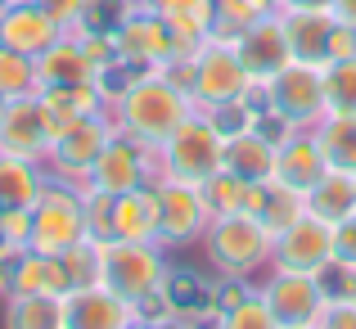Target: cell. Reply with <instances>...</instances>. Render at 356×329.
I'll return each instance as SVG.
<instances>
[{
	"instance_id": "6da1fadb",
	"label": "cell",
	"mask_w": 356,
	"mask_h": 329,
	"mask_svg": "<svg viewBox=\"0 0 356 329\" xmlns=\"http://www.w3.org/2000/svg\"><path fill=\"white\" fill-rule=\"evenodd\" d=\"M190 109H194V99L185 95L181 86H172L158 68H149V72H136L131 86L113 99V122H118L122 136L158 149L185 118H190Z\"/></svg>"
},
{
	"instance_id": "7a4b0ae2",
	"label": "cell",
	"mask_w": 356,
	"mask_h": 329,
	"mask_svg": "<svg viewBox=\"0 0 356 329\" xmlns=\"http://www.w3.org/2000/svg\"><path fill=\"white\" fill-rule=\"evenodd\" d=\"M154 158H158V181L172 176V181L199 185V181H208L212 172L226 167V136L217 131V122H212L208 113H190V118L154 149Z\"/></svg>"
},
{
	"instance_id": "3957f363",
	"label": "cell",
	"mask_w": 356,
	"mask_h": 329,
	"mask_svg": "<svg viewBox=\"0 0 356 329\" xmlns=\"http://www.w3.org/2000/svg\"><path fill=\"white\" fill-rule=\"evenodd\" d=\"M81 239H90L86 225V199H81L77 185L50 176L32 208V234H27V248L50 252V257H63L68 248H77Z\"/></svg>"
},
{
	"instance_id": "277c9868",
	"label": "cell",
	"mask_w": 356,
	"mask_h": 329,
	"mask_svg": "<svg viewBox=\"0 0 356 329\" xmlns=\"http://www.w3.org/2000/svg\"><path fill=\"white\" fill-rule=\"evenodd\" d=\"M163 257H158L154 243L145 239H108L99 243V284L113 289L118 298H127V303H140L145 294H154V289H163Z\"/></svg>"
},
{
	"instance_id": "5b68a950",
	"label": "cell",
	"mask_w": 356,
	"mask_h": 329,
	"mask_svg": "<svg viewBox=\"0 0 356 329\" xmlns=\"http://www.w3.org/2000/svg\"><path fill=\"white\" fill-rule=\"evenodd\" d=\"M261 86H266V109H275L280 118H289L293 127L321 122L325 113H330V104H325V63L289 59L284 68L261 77Z\"/></svg>"
},
{
	"instance_id": "8992f818",
	"label": "cell",
	"mask_w": 356,
	"mask_h": 329,
	"mask_svg": "<svg viewBox=\"0 0 356 329\" xmlns=\"http://www.w3.org/2000/svg\"><path fill=\"white\" fill-rule=\"evenodd\" d=\"M118 136V122L104 113H90V118H77L72 127H63L59 136L50 140V154H45V167L63 181H72L77 190H86V176L95 167V158L104 154V145Z\"/></svg>"
},
{
	"instance_id": "52a82bcc",
	"label": "cell",
	"mask_w": 356,
	"mask_h": 329,
	"mask_svg": "<svg viewBox=\"0 0 356 329\" xmlns=\"http://www.w3.org/2000/svg\"><path fill=\"white\" fill-rule=\"evenodd\" d=\"M252 81L257 77L239 63L235 45L212 41V36L199 45V54H194V104L217 109V104H230V99H243Z\"/></svg>"
},
{
	"instance_id": "ba28073f",
	"label": "cell",
	"mask_w": 356,
	"mask_h": 329,
	"mask_svg": "<svg viewBox=\"0 0 356 329\" xmlns=\"http://www.w3.org/2000/svg\"><path fill=\"white\" fill-rule=\"evenodd\" d=\"M270 234L252 212H230V217H217L208 230V248H212V262L230 275H248L261 257L270 252Z\"/></svg>"
},
{
	"instance_id": "9c48e42d",
	"label": "cell",
	"mask_w": 356,
	"mask_h": 329,
	"mask_svg": "<svg viewBox=\"0 0 356 329\" xmlns=\"http://www.w3.org/2000/svg\"><path fill=\"white\" fill-rule=\"evenodd\" d=\"M113 36H118V59H127L131 68H140V72L163 68V63L172 59V27L149 5H131L127 18L113 27Z\"/></svg>"
},
{
	"instance_id": "30bf717a",
	"label": "cell",
	"mask_w": 356,
	"mask_h": 329,
	"mask_svg": "<svg viewBox=\"0 0 356 329\" xmlns=\"http://www.w3.org/2000/svg\"><path fill=\"white\" fill-rule=\"evenodd\" d=\"M149 167H154V149L118 131V136L104 145V154L95 158V167H90L86 190L127 194V190H136V185H149V181H154V172H149Z\"/></svg>"
},
{
	"instance_id": "8fae6325",
	"label": "cell",
	"mask_w": 356,
	"mask_h": 329,
	"mask_svg": "<svg viewBox=\"0 0 356 329\" xmlns=\"http://www.w3.org/2000/svg\"><path fill=\"white\" fill-rule=\"evenodd\" d=\"M154 190H158V239L163 243H185L199 230H208V208H203L199 185L163 176V181H154Z\"/></svg>"
},
{
	"instance_id": "7c38bea8",
	"label": "cell",
	"mask_w": 356,
	"mask_h": 329,
	"mask_svg": "<svg viewBox=\"0 0 356 329\" xmlns=\"http://www.w3.org/2000/svg\"><path fill=\"white\" fill-rule=\"evenodd\" d=\"M334 257V225L302 212L289 230L275 234V262L280 271H302V275H316L325 262Z\"/></svg>"
},
{
	"instance_id": "4fadbf2b",
	"label": "cell",
	"mask_w": 356,
	"mask_h": 329,
	"mask_svg": "<svg viewBox=\"0 0 356 329\" xmlns=\"http://www.w3.org/2000/svg\"><path fill=\"white\" fill-rule=\"evenodd\" d=\"M0 154L45 163V154H50V127H45V113L36 104V95L5 99V113H0Z\"/></svg>"
},
{
	"instance_id": "5bb4252c",
	"label": "cell",
	"mask_w": 356,
	"mask_h": 329,
	"mask_svg": "<svg viewBox=\"0 0 356 329\" xmlns=\"http://www.w3.org/2000/svg\"><path fill=\"white\" fill-rule=\"evenodd\" d=\"M136 325V303L104 284H81L63 294V329H122Z\"/></svg>"
},
{
	"instance_id": "9a60e30c",
	"label": "cell",
	"mask_w": 356,
	"mask_h": 329,
	"mask_svg": "<svg viewBox=\"0 0 356 329\" xmlns=\"http://www.w3.org/2000/svg\"><path fill=\"white\" fill-rule=\"evenodd\" d=\"M261 303H266V312H270L275 325H316V316H321V307H325V294H321V284H316V275L280 271L266 284Z\"/></svg>"
},
{
	"instance_id": "2e32d148",
	"label": "cell",
	"mask_w": 356,
	"mask_h": 329,
	"mask_svg": "<svg viewBox=\"0 0 356 329\" xmlns=\"http://www.w3.org/2000/svg\"><path fill=\"white\" fill-rule=\"evenodd\" d=\"M235 54H239V63L252 72V77H270L275 68H284L289 59H293V50H289V36H284V23L280 18H270V14H261V18H252L248 27L235 36Z\"/></svg>"
},
{
	"instance_id": "e0dca14e",
	"label": "cell",
	"mask_w": 356,
	"mask_h": 329,
	"mask_svg": "<svg viewBox=\"0 0 356 329\" xmlns=\"http://www.w3.org/2000/svg\"><path fill=\"white\" fill-rule=\"evenodd\" d=\"M59 36H63V27L54 23L36 0L32 5H9L5 14H0V45H9V50H18V54L41 59Z\"/></svg>"
},
{
	"instance_id": "ac0fdd59",
	"label": "cell",
	"mask_w": 356,
	"mask_h": 329,
	"mask_svg": "<svg viewBox=\"0 0 356 329\" xmlns=\"http://www.w3.org/2000/svg\"><path fill=\"white\" fill-rule=\"evenodd\" d=\"M5 280V294H68L72 280L63 271V257H50V252L23 248L9 257V266L0 271Z\"/></svg>"
},
{
	"instance_id": "d6986e66",
	"label": "cell",
	"mask_w": 356,
	"mask_h": 329,
	"mask_svg": "<svg viewBox=\"0 0 356 329\" xmlns=\"http://www.w3.org/2000/svg\"><path fill=\"white\" fill-rule=\"evenodd\" d=\"M330 158H325L321 140H307V136H289L275 145V163H270V181L280 185H293V190H312L316 181L325 176Z\"/></svg>"
},
{
	"instance_id": "ffe728a7",
	"label": "cell",
	"mask_w": 356,
	"mask_h": 329,
	"mask_svg": "<svg viewBox=\"0 0 356 329\" xmlns=\"http://www.w3.org/2000/svg\"><path fill=\"white\" fill-rule=\"evenodd\" d=\"M284 36L293 59L302 63H330V32H334V9H284Z\"/></svg>"
},
{
	"instance_id": "44dd1931",
	"label": "cell",
	"mask_w": 356,
	"mask_h": 329,
	"mask_svg": "<svg viewBox=\"0 0 356 329\" xmlns=\"http://www.w3.org/2000/svg\"><path fill=\"white\" fill-rule=\"evenodd\" d=\"M113 239H145L158 243V190L154 181L113 194Z\"/></svg>"
},
{
	"instance_id": "7402d4cb",
	"label": "cell",
	"mask_w": 356,
	"mask_h": 329,
	"mask_svg": "<svg viewBox=\"0 0 356 329\" xmlns=\"http://www.w3.org/2000/svg\"><path fill=\"white\" fill-rule=\"evenodd\" d=\"M45 181H50L45 163L0 154V212H32Z\"/></svg>"
},
{
	"instance_id": "603a6c76",
	"label": "cell",
	"mask_w": 356,
	"mask_h": 329,
	"mask_svg": "<svg viewBox=\"0 0 356 329\" xmlns=\"http://www.w3.org/2000/svg\"><path fill=\"white\" fill-rule=\"evenodd\" d=\"M36 81H41V90L45 86H81V81H95V63L86 59L77 36H59L36 59Z\"/></svg>"
},
{
	"instance_id": "cb8c5ba5",
	"label": "cell",
	"mask_w": 356,
	"mask_h": 329,
	"mask_svg": "<svg viewBox=\"0 0 356 329\" xmlns=\"http://www.w3.org/2000/svg\"><path fill=\"white\" fill-rule=\"evenodd\" d=\"M307 212L330 221V225H339L348 212H356V172L325 167V176L307 190Z\"/></svg>"
},
{
	"instance_id": "d4e9b609",
	"label": "cell",
	"mask_w": 356,
	"mask_h": 329,
	"mask_svg": "<svg viewBox=\"0 0 356 329\" xmlns=\"http://www.w3.org/2000/svg\"><path fill=\"white\" fill-rule=\"evenodd\" d=\"M9 329H63V294H9Z\"/></svg>"
},
{
	"instance_id": "484cf974",
	"label": "cell",
	"mask_w": 356,
	"mask_h": 329,
	"mask_svg": "<svg viewBox=\"0 0 356 329\" xmlns=\"http://www.w3.org/2000/svg\"><path fill=\"white\" fill-rule=\"evenodd\" d=\"M270 163H275V145L261 140L257 131H239L226 136V172L243 176V181H266Z\"/></svg>"
},
{
	"instance_id": "4316f807",
	"label": "cell",
	"mask_w": 356,
	"mask_h": 329,
	"mask_svg": "<svg viewBox=\"0 0 356 329\" xmlns=\"http://www.w3.org/2000/svg\"><path fill=\"white\" fill-rule=\"evenodd\" d=\"M316 140H321L330 167L356 172V113H325Z\"/></svg>"
},
{
	"instance_id": "83f0119b",
	"label": "cell",
	"mask_w": 356,
	"mask_h": 329,
	"mask_svg": "<svg viewBox=\"0 0 356 329\" xmlns=\"http://www.w3.org/2000/svg\"><path fill=\"white\" fill-rule=\"evenodd\" d=\"M302 212H307V194L293 190V185H280V181H270V176H266V199H261L257 221L266 225L270 239H275L280 230H289V225L302 217Z\"/></svg>"
},
{
	"instance_id": "f1b7e54d",
	"label": "cell",
	"mask_w": 356,
	"mask_h": 329,
	"mask_svg": "<svg viewBox=\"0 0 356 329\" xmlns=\"http://www.w3.org/2000/svg\"><path fill=\"white\" fill-rule=\"evenodd\" d=\"M163 294H167V303H172V312H185V316L203 312V307L212 303V289H208V280H203L199 271H167Z\"/></svg>"
},
{
	"instance_id": "f546056e",
	"label": "cell",
	"mask_w": 356,
	"mask_h": 329,
	"mask_svg": "<svg viewBox=\"0 0 356 329\" xmlns=\"http://www.w3.org/2000/svg\"><path fill=\"white\" fill-rule=\"evenodd\" d=\"M199 194H203V208H208V221L230 217V212L243 208V176L221 167V172L208 176V181H199Z\"/></svg>"
},
{
	"instance_id": "4dcf8cb0",
	"label": "cell",
	"mask_w": 356,
	"mask_h": 329,
	"mask_svg": "<svg viewBox=\"0 0 356 329\" xmlns=\"http://www.w3.org/2000/svg\"><path fill=\"white\" fill-rule=\"evenodd\" d=\"M36 90H41V81H36V59L0 45V95L23 99V95H36Z\"/></svg>"
},
{
	"instance_id": "1f68e13d",
	"label": "cell",
	"mask_w": 356,
	"mask_h": 329,
	"mask_svg": "<svg viewBox=\"0 0 356 329\" xmlns=\"http://www.w3.org/2000/svg\"><path fill=\"white\" fill-rule=\"evenodd\" d=\"M325 104L330 113H356V54L325 63Z\"/></svg>"
},
{
	"instance_id": "d6a6232c",
	"label": "cell",
	"mask_w": 356,
	"mask_h": 329,
	"mask_svg": "<svg viewBox=\"0 0 356 329\" xmlns=\"http://www.w3.org/2000/svg\"><path fill=\"white\" fill-rule=\"evenodd\" d=\"M63 271H68L72 289L99 284V243L95 239H81L77 248H68V252H63Z\"/></svg>"
},
{
	"instance_id": "836d02e7",
	"label": "cell",
	"mask_w": 356,
	"mask_h": 329,
	"mask_svg": "<svg viewBox=\"0 0 356 329\" xmlns=\"http://www.w3.org/2000/svg\"><path fill=\"white\" fill-rule=\"evenodd\" d=\"M316 284H321L325 303H334V298H352L356 294V266L343 257H330L321 271H316Z\"/></svg>"
},
{
	"instance_id": "e575fe53",
	"label": "cell",
	"mask_w": 356,
	"mask_h": 329,
	"mask_svg": "<svg viewBox=\"0 0 356 329\" xmlns=\"http://www.w3.org/2000/svg\"><path fill=\"white\" fill-rule=\"evenodd\" d=\"M54 23L63 27V36H77L81 32V18H86V5L90 0H36Z\"/></svg>"
},
{
	"instance_id": "d590c367",
	"label": "cell",
	"mask_w": 356,
	"mask_h": 329,
	"mask_svg": "<svg viewBox=\"0 0 356 329\" xmlns=\"http://www.w3.org/2000/svg\"><path fill=\"white\" fill-rule=\"evenodd\" d=\"M226 325L230 329H243V325H257V329H270L275 321H270V312H266V303H261V294H252L248 303H239L235 312L226 316Z\"/></svg>"
},
{
	"instance_id": "8d00e7d4",
	"label": "cell",
	"mask_w": 356,
	"mask_h": 329,
	"mask_svg": "<svg viewBox=\"0 0 356 329\" xmlns=\"http://www.w3.org/2000/svg\"><path fill=\"white\" fill-rule=\"evenodd\" d=\"M252 131H257L261 140H270V145H280V140L293 136V122L280 118L275 109H257V118H252Z\"/></svg>"
},
{
	"instance_id": "74e56055",
	"label": "cell",
	"mask_w": 356,
	"mask_h": 329,
	"mask_svg": "<svg viewBox=\"0 0 356 329\" xmlns=\"http://www.w3.org/2000/svg\"><path fill=\"white\" fill-rule=\"evenodd\" d=\"M334 257L356 266V212H348V217L334 225Z\"/></svg>"
},
{
	"instance_id": "f35d334b",
	"label": "cell",
	"mask_w": 356,
	"mask_h": 329,
	"mask_svg": "<svg viewBox=\"0 0 356 329\" xmlns=\"http://www.w3.org/2000/svg\"><path fill=\"white\" fill-rule=\"evenodd\" d=\"M248 298H252V294H248V289H243V284H239V280H226V284H221V289H212V303H217V307H221V312H217V316H221V321H226V316H230V312H235V307H239V303H248Z\"/></svg>"
},
{
	"instance_id": "ab89813d",
	"label": "cell",
	"mask_w": 356,
	"mask_h": 329,
	"mask_svg": "<svg viewBox=\"0 0 356 329\" xmlns=\"http://www.w3.org/2000/svg\"><path fill=\"white\" fill-rule=\"evenodd\" d=\"M352 54H356V27L334 23V32H330V59H352Z\"/></svg>"
},
{
	"instance_id": "60d3db41",
	"label": "cell",
	"mask_w": 356,
	"mask_h": 329,
	"mask_svg": "<svg viewBox=\"0 0 356 329\" xmlns=\"http://www.w3.org/2000/svg\"><path fill=\"white\" fill-rule=\"evenodd\" d=\"M14 252H23V248H18V243H14V234H9L5 225H0V271L9 266V257H14Z\"/></svg>"
},
{
	"instance_id": "b9f144b4",
	"label": "cell",
	"mask_w": 356,
	"mask_h": 329,
	"mask_svg": "<svg viewBox=\"0 0 356 329\" xmlns=\"http://www.w3.org/2000/svg\"><path fill=\"white\" fill-rule=\"evenodd\" d=\"M334 18L348 23V27H356V0H334Z\"/></svg>"
},
{
	"instance_id": "7bdbcfd3",
	"label": "cell",
	"mask_w": 356,
	"mask_h": 329,
	"mask_svg": "<svg viewBox=\"0 0 356 329\" xmlns=\"http://www.w3.org/2000/svg\"><path fill=\"white\" fill-rule=\"evenodd\" d=\"M284 9H334V0H284Z\"/></svg>"
},
{
	"instance_id": "ee69618b",
	"label": "cell",
	"mask_w": 356,
	"mask_h": 329,
	"mask_svg": "<svg viewBox=\"0 0 356 329\" xmlns=\"http://www.w3.org/2000/svg\"><path fill=\"white\" fill-rule=\"evenodd\" d=\"M252 5H257L261 14H270V5H275V0H252Z\"/></svg>"
},
{
	"instance_id": "f6af8a7d",
	"label": "cell",
	"mask_w": 356,
	"mask_h": 329,
	"mask_svg": "<svg viewBox=\"0 0 356 329\" xmlns=\"http://www.w3.org/2000/svg\"><path fill=\"white\" fill-rule=\"evenodd\" d=\"M9 5H32V0H9Z\"/></svg>"
},
{
	"instance_id": "bcb514c9",
	"label": "cell",
	"mask_w": 356,
	"mask_h": 329,
	"mask_svg": "<svg viewBox=\"0 0 356 329\" xmlns=\"http://www.w3.org/2000/svg\"><path fill=\"white\" fill-rule=\"evenodd\" d=\"M5 9H9V0H0V14H5Z\"/></svg>"
},
{
	"instance_id": "7dc6e473",
	"label": "cell",
	"mask_w": 356,
	"mask_h": 329,
	"mask_svg": "<svg viewBox=\"0 0 356 329\" xmlns=\"http://www.w3.org/2000/svg\"><path fill=\"white\" fill-rule=\"evenodd\" d=\"M131 5H149V0H131Z\"/></svg>"
},
{
	"instance_id": "c3c4849f",
	"label": "cell",
	"mask_w": 356,
	"mask_h": 329,
	"mask_svg": "<svg viewBox=\"0 0 356 329\" xmlns=\"http://www.w3.org/2000/svg\"><path fill=\"white\" fill-rule=\"evenodd\" d=\"M0 113H5V95H0Z\"/></svg>"
},
{
	"instance_id": "681fc988",
	"label": "cell",
	"mask_w": 356,
	"mask_h": 329,
	"mask_svg": "<svg viewBox=\"0 0 356 329\" xmlns=\"http://www.w3.org/2000/svg\"><path fill=\"white\" fill-rule=\"evenodd\" d=\"M352 303H356V294H352Z\"/></svg>"
}]
</instances>
